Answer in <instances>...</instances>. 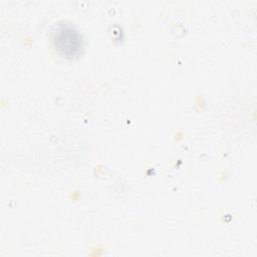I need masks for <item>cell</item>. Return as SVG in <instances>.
<instances>
[{
    "label": "cell",
    "mask_w": 257,
    "mask_h": 257,
    "mask_svg": "<svg viewBox=\"0 0 257 257\" xmlns=\"http://www.w3.org/2000/svg\"><path fill=\"white\" fill-rule=\"evenodd\" d=\"M53 43L57 51L65 57H74L82 49L81 36L67 24L57 27L53 33Z\"/></svg>",
    "instance_id": "obj_1"
}]
</instances>
